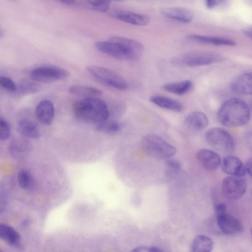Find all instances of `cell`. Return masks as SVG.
<instances>
[{
    "instance_id": "6da1fadb",
    "label": "cell",
    "mask_w": 252,
    "mask_h": 252,
    "mask_svg": "<svg viewBox=\"0 0 252 252\" xmlns=\"http://www.w3.org/2000/svg\"><path fill=\"white\" fill-rule=\"evenodd\" d=\"M72 109L77 119L89 124L96 125L108 120L109 116L106 103L98 96L79 100L73 103Z\"/></svg>"
},
{
    "instance_id": "7a4b0ae2",
    "label": "cell",
    "mask_w": 252,
    "mask_h": 252,
    "mask_svg": "<svg viewBox=\"0 0 252 252\" xmlns=\"http://www.w3.org/2000/svg\"><path fill=\"white\" fill-rule=\"evenodd\" d=\"M220 123L228 127H238L247 124L251 118L248 105L243 100L233 98L224 102L218 112Z\"/></svg>"
},
{
    "instance_id": "3957f363",
    "label": "cell",
    "mask_w": 252,
    "mask_h": 252,
    "mask_svg": "<svg viewBox=\"0 0 252 252\" xmlns=\"http://www.w3.org/2000/svg\"><path fill=\"white\" fill-rule=\"evenodd\" d=\"M223 60L219 54L206 51H196L183 53L173 57L171 63L179 67H196L207 65Z\"/></svg>"
},
{
    "instance_id": "277c9868",
    "label": "cell",
    "mask_w": 252,
    "mask_h": 252,
    "mask_svg": "<svg viewBox=\"0 0 252 252\" xmlns=\"http://www.w3.org/2000/svg\"><path fill=\"white\" fill-rule=\"evenodd\" d=\"M86 69L94 78L107 87L119 91H125L128 87L126 80L113 70L94 65L88 66Z\"/></svg>"
},
{
    "instance_id": "5b68a950",
    "label": "cell",
    "mask_w": 252,
    "mask_h": 252,
    "mask_svg": "<svg viewBox=\"0 0 252 252\" xmlns=\"http://www.w3.org/2000/svg\"><path fill=\"white\" fill-rule=\"evenodd\" d=\"M143 150L150 156L158 158H168L173 156L176 148L159 136L149 134L142 140Z\"/></svg>"
},
{
    "instance_id": "8992f818",
    "label": "cell",
    "mask_w": 252,
    "mask_h": 252,
    "mask_svg": "<svg viewBox=\"0 0 252 252\" xmlns=\"http://www.w3.org/2000/svg\"><path fill=\"white\" fill-rule=\"evenodd\" d=\"M208 145L214 150L223 154H229L234 148V141L231 135L225 129L213 127L205 135Z\"/></svg>"
},
{
    "instance_id": "52a82bcc",
    "label": "cell",
    "mask_w": 252,
    "mask_h": 252,
    "mask_svg": "<svg viewBox=\"0 0 252 252\" xmlns=\"http://www.w3.org/2000/svg\"><path fill=\"white\" fill-rule=\"evenodd\" d=\"M69 75V72L66 70L52 65L35 67L30 73V76L32 80L43 83H49L57 80H64Z\"/></svg>"
},
{
    "instance_id": "ba28073f",
    "label": "cell",
    "mask_w": 252,
    "mask_h": 252,
    "mask_svg": "<svg viewBox=\"0 0 252 252\" xmlns=\"http://www.w3.org/2000/svg\"><path fill=\"white\" fill-rule=\"evenodd\" d=\"M243 177L231 175L223 179L221 189L226 198L236 200L244 194L247 189V182Z\"/></svg>"
},
{
    "instance_id": "9c48e42d",
    "label": "cell",
    "mask_w": 252,
    "mask_h": 252,
    "mask_svg": "<svg viewBox=\"0 0 252 252\" xmlns=\"http://www.w3.org/2000/svg\"><path fill=\"white\" fill-rule=\"evenodd\" d=\"M216 216L218 226L224 234L234 235L243 232V226L241 221L226 211Z\"/></svg>"
},
{
    "instance_id": "30bf717a",
    "label": "cell",
    "mask_w": 252,
    "mask_h": 252,
    "mask_svg": "<svg viewBox=\"0 0 252 252\" xmlns=\"http://www.w3.org/2000/svg\"><path fill=\"white\" fill-rule=\"evenodd\" d=\"M109 40L119 44L127 54L129 61L138 60L144 52L143 44L135 40L119 36L110 37Z\"/></svg>"
},
{
    "instance_id": "8fae6325",
    "label": "cell",
    "mask_w": 252,
    "mask_h": 252,
    "mask_svg": "<svg viewBox=\"0 0 252 252\" xmlns=\"http://www.w3.org/2000/svg\"><path fill=\"white\" fill-rule=\"evenodd\" d=\"M95 47L99 51L113 58L121 60L129 61V57L117 43L108 39L106 41H98L95 43Z\"/></svg>"
},
{
    "instance_id": "7c38bea8",
    "label": "cell",
    "mask_w": 252,
    "mask_h": 252,
    "mask_svg": "<svg viewBox=\"0 0 252 252\" xmlns=\"http://www.w3.org/2000/svg\"><path fill=\"white\" fill-rule=\"evenodd\" d=\"M110 15L122 21L137 26L147 25L150 21L147 15L122 10H113Z\"/></svg>"
},
{
    "instance_id": "4fadbf2b",
    "label": "cell",
    "mask_w": 252,
    "mask_h": 252,
    "mask_svg": "<svg viewBox=\"0 0 252 252\" xmlns=\"http://www.w3.org/2000/svg\"><path fill=\"white\" fill-rule=\"evenodd\" d=\"M208 119L203 113L199 111L192 112L189 114L184 121L186 128L194 132L203 130L208 126Z\"/></svg>"
},
{
    "instance_id": "5bb4252c",
    "label": "cell",
    "mask_w": 252,
    "mask_h": 252,
    "mask_svg": "<svg viewBox=\"0 0 252 252\" xmlns=\"http://www.w3.org/2000/svg\"><path fill=\"white\" fill-rule=\"evenodd\" d=\"M196 158L207 170H216L220 164V158L218 154L208 149H201L196 153Z\"/></svg>"
},
{
    "instance_id": "9a60e30c",
    "label": "cell",
    "mask_w": 252,
    "mask_h": 252,
    "mask_svg": "<svg viewBox=\"0 0 252 252\" xmlns=\"http://www.w3.org/2000/svg\"><path fill=\"white\" fill-rule=\"evenodd\" d=\"M221 167L224 172L232 176H244L247 173L245 165L234 156H226L221 162Z\"/></svg>"
},
{
    "instance_id": "2e32d148",
    "label": "cell",
    "mask_w": 252,
    "mask_h": 252,
    "mask_svg": "<svg viewBox=\"0 0 252 252\" xmlns=\"http://www.w3.org/2000/svg\"><path fill=\"white\" fill-rule=\"evenodd\" d=\"M35 113L40 123L46 125H50L55 116L54 105L50 100H42L36 106Z\"/></svg>"
},
{
    "instance_id": "e0dca14e",
    "label": "cell",
    "mask_w": 252,
    "mask_h": 252,
    "mask_svg": "<svg viewBox=\"0 0 252 252\" xmlns=\"http://www.w3.org/2000/svg\"><path fill=\"white\" fill-rule=\"evenodd\" d=\"M231 90L238 94L251 95L252 94V75L246 72L237 77L231 83Z\"/></svg>"
},
{
    "instance_id": "ac0fdd59",
    "label": "cell",
    "mask_w": 252,
    "mask_h": 252,
    "mask_svg": "<svg viewBox=\"0 0 252 252\" xmlns=\"http://www.w3.org/2000/svg\"><path fill=\"white\" fill-rule=\"evenodd\" d=\"M165 17L183 23H189L192 20L193 14L189 9L181 7H168L161 10Z\"/></svg>"
},
{
    "instance_id": "d6986e66",
    "label": "cell",
    "mask_w": 252,
    "mask_h": 252,
    "mask_svg": "<svg viewBox=\"0 0 252 252\" xmlns=\"http://www.w3.org/2000/svg\"><path fill=\"white\" fill-rule=\"evenodd\" d=\"M17 131L23 137L32 139L40 137V133L36 125L31 120L23 118L18 123Z\"/></svg>"
},
{
    "instance_id": "ffe728a7",
    "label": "cell",
    "mask_w": 252,
    "mask_h": 252,
    "mask_svg": "<svg viewBox=\"0 0 252 252\" xmlns=\"http://www.w3.org/2000/svg\"><path fill=\"white\" fill-rule=\"evenodd\" d=\"M150 100L159 107L175 111L182 112L184 109L183 104L178 100L162 95H154Z\"/></svg>"
},
{
    "instance_id": "44dd1931",
    "label": "cell",
    "mask_w": 252,
    "mask_h": 252,
    "mask_svg": "<svg viewBox=\"0 0 252 252\" xmlns=\"http://www.w3.org/2000/svg\"><path fill=\"white\" fill-rule=\"evenodd\" d=\"M0 239L9 245L21 248V238L19 233L11 226L0 223Z\"/></svg>"
},
{
    "instance_id": "7402d4cb",
    "label": "cell",
    "mask_w": 252,
    "mask_h": 252,
    "mask_svg": "<svg viewBox=\"0 0 252 252\" xmlns=\"http://www.w3.org/2000/svg\"><path fill=\"white\" fill-rule=\"evenodd\" d=\"M188 38L196 42L214 45L233 46L236 45L235 42L233 40L221 37H212L197 34H191L188 36Z\"/></svg>"
},
{
    "instance_id": "603a6c76",
    "label": "cell",
    "mask_w": 252,
    "mask_h": 252,
    "mask_svg": "<svg viewBox=\"0 0 252 252\" xmlns=\"http://www.w3.org/2000/svg\"><path fill=\"white\" fill-rule=\"evenodd\" d=\"M30 147V143L26 139L16 137L11 141L8 149L12 157L20 158H23L28 153Z\"/></svg>"
},
{
    "instance_id": "cb8c5ba5",
    "label": "cell",
    "mask_w": 252,
    "mask_h": 252,
    "mask_svg": "<svg viewBox=\"0 0 252 252\" xmlns=\"http://www.w3.org/2000/svg\"><path fill=\"white\" fill-rule=\"evenodd\" d=\"M192 87V82L187 80L168 83L164 84L162 88L166 92L182 95L189 92Z\"/></svg>"
},
{
    "instance_id": "d4e9b609",
    "label": "cell",
    "mask_w": 252,
    "mask_h": 252,
    "mask_svg": "<svg viewBox=\"0 0 252 252\" xmlns=\"http://www.w3.org/2000/svg\"><path fill=\"white\" fill-rule=\"evenodd\" d=\"M214 246L213 240L209 237L199 234L193 240L191 245V251L193 252H210Z\"/></svg>"
},
{
    "instance_id": "484cf974",
    "label": "cell",
    "mask_w": 252,
    "mask_h": 252,
    "mask_svg": "<svg viewBox=\"0 0 252 252\" xmlns=\"http://www.w3.org/2000/svg\"><path fill=\"white\" fill-rule=\"evenodd\" d=\"M41 86L39 82L32 80L23 79L17 84L16 93L19 95H25L38 92Z\"/></svg>"
},
{
    "instance_id": "4316f807",
    "label": "cell",
    "mask_w": 252,
    "mask_h": 252,
    "mask_svg": "<svg viewBox=\"0 0 252 252\" xmlns=\"http://www.w3.org/2000/svg\"><path fill=\"white\" fill-rule=\"evenodd\" d=\"M68 92L72 94L84 98L98 96L102 94V92L97 88L83 85H72L68 88Z\"/></svg>"
},
{
    "instance_id": "83f0119b",
    "label": "cell",
    "mask_w": 252,
    "mask_h": 252,
    "mask_svg": "<svg viewBox=\"0 0 252 252\" xmlns=\"http://www.w3.org/2000/svg\"><path fill=\"white\" fill-rule=\"evenodd\" d=\"M97 131L107 134L114 135L117 133L120 129V125L116 121L107 120L95 125Z\"/></svg>"
},
{
    "instance_id": "f1b7e54d",
    "label": "cell",
    "mask_w": 252,
    "mask_h": 252,
    "mask_svg": "<svg viewBox=\"0 0 252 252\" xmlns=\"http://www.w3.org/2000/svg\"><path fill=\"white\" fill-rule=\"evenodd\" d=\"M17 181L19 186L24 189H32L35 185L34 181L32 175L25 170H22L19 172Z\"/></svg>"
},
{
    "instance_id": "f546056e",
    "label": "cell",
    "mask_w": 252,
    "mask_h": 252,
    "mask_svg": "<svg viewBox=\"0 0 252 252\" xmlns=\"http://www.w3.org/2000/svg\"><path fill=\"white\" fill-rule=\"evenodd\" d=\"M93 9L99 12H105L108 10L111 0H87Z\"/></svg>"
},
{
    "instance_id": "4dcf8cb0",
    "label": "cell",
    "mask_w": 252,
    "mask_h": 252,
    "mask_svg": "<svg viewBox=\"0 0 252 252\" xmlns=\"http://www.w3.org/2000/svg\"><path fill=\"white\" fill-rule=\"evenodd\" d=\"M0 87L11 93H15L17 90V84L11 78L4 76H0Z\"/></svg>"
},
{
    "instance_id": "1f68e13d",
    "label": "cell",
    "mask_w": 252,
    "mask_h": 252,
    "mask_svg": "<svg viewBox=\"0 0 252 252\" xmlns=\"http://www.w3.org/2000/svg\"><path fill=\"white\" fill-rule=\"evenodd\" d=\"M11 127L7 121L0 117V141H5L10 136Z\"/></svg>"
},
{
    "instance_id": "d6a6232c",
    "label": "cell",
    "mask_w": 252,
    "mask_h": 252,
    "mask_svg": "<svg viewBox=\"0 0 252 252\" xmlns=\"http://www.w3.org/2000/svg\"><path fill=\"white\" fill-rule=\"evenodd\" d=\"M228 0H205L206 7L213 9L224 5Z\"/></svg>"
},
{
    "instance_id": "836d02e7",
    "label": "cell",
    "mask_w": 252,
    "mask_h": 252,
    "mask_svg": "<svg viewBox=\"0 0 252 252\" xmlns=\"http://www.w3.org/2000/svg\"><path fill=\"white\" fill-rule=\"evenodd\" d=\"M135 252H160L163 251L159 248L152 246H140L132 250Z\"/></svg>"
},
{
    "instance_id": "e575fe53",
    "label": "cell",
    "mask_w": 252,
    "mask_h": 252,
    "mask_svg": "<svg viewBox=\"0 0 252 252\" xmlns=\"http://www.w3.org/2000/svg\"><path fill=\"white\" fill-rule=\"evenodd\" d=\"M166 164L169 167L173 169L177 170L180 168L179 162L175 159H168Z\"/></svg>"
},
{
    "instance_id": "d590c367",
    "label": "cell",
    "mask_w": 252,
    "mask_h": 252,
    "mask_svg": "<svg viewBox=\"0 0 252 252\" xmlns=\"http://www.w3.org/2000/svg\"><path fill=\"white\" fill-rule=\"evenodd\" d=\"M215 210L217 215L226 211V206L223 203H219L215 206Z\"/></svg>"
},
{
    "instance_id": "8d00e7d4",
    "label": "cell",
    "mask_w": 252,
    "mask_h": 252,
    "mask_svg": "<svg viewBox=\"0 0 252 252\" xmlns=\"http://www.w3.org/2000/svg\"><path fill=\"white\" fill-rule=\"evenodd\" d=\"M245 167L247 173H248V174L250 175V176H251L252 175V159L250 158V159H248V160L246 161Z\"/></svg>"
},
{
    "instance_id": "74e56055",
    "label": "cell",
    "mask_w": 252,
    "mask_h": 252,
    "mask_svg": "<svg viewBox=\"0 0 252 252\" xmlns=\"http://www.w3.org/2000/svg\"><path fill=\"white\" fill-rule=\"evenodd\" d=\"M242 32L244 34L250 37V38H252V27H247L245 28H244L242 30Z\"/></svg>"
},
{
    "instance_id": "f35d334b",
    "label": "cell",
    "mask_w": 252,
    "mask_h": 252,
    "mask_svg": "<svg viewBox=\"0 0 252 252\" xmlns=\"http://www.w3.org/2000/svg\"><path fill=\"white\" fill-rule=\"evenodd\" d=\"M31 224V221L29 219L24 220L22 223V224L24 227H27Z\"/></svg>"
},
{
    "instance_id": "ab89813d",
    "label": "cell",
    "mask_w": 252,
    "mask_h": 252,
    "mask_svg": "<svg viewBox=\"0 0 252 252\" xmlns=\"http://www.w3.org/2000/svg\"><path fill=\"white\" fill-rule=\"evenodd\" d=\"M61 2L66 3V4H70L72 3L74 0H59Z\"/></svg>"
},
{
    "instance_id": "60d3db41",
    "label": "cell",
    "mask_w": 252,
    "mask_h": 252,
    "mask_svg": "<svg viewBox=\"0 0 252 252\" xmlns=\"http://www.w3.org/2000/svg\"><path fill=\"white\" fill-rule=\"evenodd\" d=\"M3 35V32L0 28V37Z\"/></svg>"
},
{
    "instance_id": "b9f144b4",
    "label": "cell",
    "mask_w": 252,
    "mask_h": 252,
    "mask_svg": "<svg viewBox=\"0 0 252 252\" xmlns=\"http://www.w3.org/2000/svg\"><path fill=\"white\" fill-rule=\"evenodd\" d=\"M115 0V1H122V0Z\"/></svg>"
},
{
    "instance_id": "7bdbcfd3",
    "label": "cell",
    "mask_w": 252,
    "mask_h": 252,
    "mask_svg": "<svg viewBox=\"0 0 252 252\" xmlns=\"http://www.w3.org/2000/svg\"><path fill=\"white\" fill-rule=\"evenodd\" d=\"M0 252H2V251L0 249Z\"/></svg>"
}]
</instances>
